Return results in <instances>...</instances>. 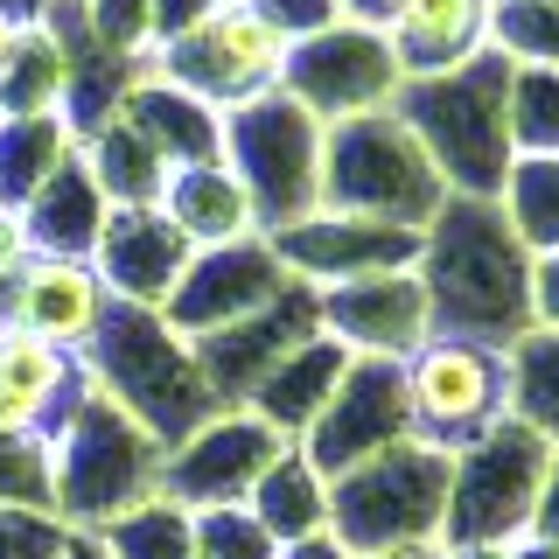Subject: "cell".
<instances>
[{"mask_svg": "<svg viewBox=\"0 0 559 559\" xmlns=\"http://www.w3.org/2000/svg\"><path fill=\"white\" fill-rule=\"evenodd\" d=\"M419 287L433 336H476L511 349L532 329V252L518 245L497 197H448L419 231Z\"/></svg>", "mask_w": 559, "mask_h": 559, "instance_id": "obj_1", "label": "cell"}, {"mask_svg": "<svg viewBox=\"0 0 559 559\" xmlns=\"http://www.w3.org/2000/svg\"><path fill=\"white\" fill-rule=\"evenodd\" d=\"M511 57L503 49H483L462 70H441V78H406L399 84V119L419 133L427 162L441 168V182L454 197H497L503 175L518 162L511 140Z\"/></svg>", "mask_w": 559, "mask_h": 559, "instance_id": "obj_2", "label": "cell"}, {"mask_svg": "<svg viewBox=\"0 0 559 559\" xmlns=\"http://www.w3.org/2000/svg\"><path fill=\"white\" fill-rule=\"evenodd\" d=\"M78 357H84V371H92V392H105L127 419H140L162 448H175L182 433H197L210 413H224L203 384L197 343L175 336L162 308L112 301Z\"/></svg>", "mask_w": 559, "mask_h": 559, "instance_id": "obj_3", "label": "cell"}, {"mask_svg": "<svg viewBox=\"0 0 559 559\" xmlns=\"http://www.w3.org/2000/svg\"><path fill=\"white\" fill-rule=\"evenodd\" d=\"M448 197L454 189L441 182V168L427 162L419 133L399 119V105L322 127V210L399 224V231H427L433 210Z\"/></svg>", "mask_w": 559, "mask_h": 559, "instance_id": "obj_4", "label": "cell"}, {"mask_svg": "<svg viewBox=\"0 0 559 559\" xmlns=\"http://www.w3.org/2000/svg\"><path fill=\"white\" fill-rule=\"evenodd\" d=\"M162 441L140 419H127L105 392H84V406L63 419L49 441V483H57V518L70 532H98L119 511L147 503L162 489Z\"/></svg>", "mask_w": 559, "mask_h": 559, "instance_id": "obj_5", "label": "cell"}, {"mask_svg": "<svg viewBox=\"0 0 559 559\" xmlns=\"http://www.w3.org/2000/svg\"><path fill=\"white\" fill-rule=\"evenodd\" d=\"M448 462L419 441L378 448L371 462L329 476V532L357 559L406 552V546H441L448 524Z\"/></svg>", "mask_w": 559, "mask_h": 559, "instance_id": "obj_6", "label": "cell"}, {"mask_svg": "<svg viewBox=\"0 0 559 559\" xmlns=\"http://www.w3.org/2000/svg\"><path fill=\"white\" fill-rule=\"evenodd\" d=\"M224 168L245 182L259 231H287L322 210V119L287 92H259L224 112Z\"/></svg>", "mask_w": 559, "mask_h": 559, "instance_id": "obj_7", "label": "cell"}, {"mask_svg": "<svg viewBox=\"0 0 559 559\" xmlns=\"http://www.w3.org/2000/svg\"><path fill=\"white\" fill-rule=\"evenodd\" d=\"M552 441L524 419H497L476 448L448 462V524L441 546H518L538 518V489L552 468Z\"/></svg>", "mask_w": 559, "mask_h": 559, "instance_id": "obj_8", "label": "cell"}, {"mask_svg": "<svg viewBox=\"0 0 559 559\" xmlns=\"http://www.w3.org/2000/svg\"><path fill=\"white\" fill-rule=\"evenodd\" d=\"M399 371H406L413 441L433 448V454H462L497 419H511V349H497V343L427 336Z\"/></svg>", "mask_w": 559, "mask_h": 559, "instance_id": "obj_9", "label": "cell"}, {"mask_svg": "<svg viewBox=\"0 0 559 559\" xmlns=\"http://www.w3.org/2000/svg\"><path fill=\"white\" fill-rule=\"evenodd\" d=\"M168 84L197 92L203 105L231 112V105L280 92V70H287V35H280L252 0H217L197 28H182L175 43H162L147 57Z\"/></svg>", "mask_w": 559, "mask_h": 559, "instance_id": "obj_10", "label": "cell"}, {"mask_svg": "<svg viewBox=\"0 0 559 559\" xmlns=\"http://www.w3.org/2000/svg\"><path fill=\"white\" fill-rule=\"evenodd\" d=\"M399 84H406V70L392 57V35L371 22H336L308 35V43L287 49V70H280V92L308 105L322 127L357 119V112H384L399 98Z\"/></svg>", "mask_w": 559, "mask_h": 559, "instance_id": "obj_11", "label": "cell"}, {"mask_svg": "<svg viewBox=\"0 0 559 559\" xmlns=\"http://www.w3.org/2000/svg\"><path fill=\"white\" fill-rule=\"evenodd\" d=\"M294 441L280 427H266L252 406H224L210 413L197 433H182L162 454V489L189 511H210V503H245L259 489V476L287 454Z\"/></svg>", "mask_w": 559, "mask_h": 559, "instance_id": "obj_12", "label": "cell"}, {"mask_svg": "<svg viewBox=\"0 0 559 559\" xmlns=\"http://www.w3.org/2000/svg\"><path fill=\"white\" fill-rule=\"evenodd\" d=\"M413 441V419H406V371L392 357H357L336 384V399L322 406V419L301 433V448L322 476H343V468L371 462L378 448Z\"/></svg>", "mask_w": 559, "mask_h": 559, "instance_id": "obj_13", "label": "cell"}, {"mask_svg": "<svg viewBox=\"0 0 559 559\" xmlns=\"http://www.w3.org/2000/svg\"><path fill=\"white\" fill-rule=\"evenodd\" d=\"M287 280L294 273L280 266V252H273L266 231H259V238H231V245H203V252L189 259V273L175 280V294H168L162 314H168L175 336L203 343V336H217V329L245 322V314H259Z\"/></svg>", "mask_w": 559, "mask_h": 559, "instance_id": "obj_14", "label": "cell"}, {"mask_svg": "<svg viewBox=\"0 0 559 559\" xmlns=\"http://www.w3.org/2000/svg\"><path fill=\"white\" fill-rule=\"evenodd\" d=\"M314 308H322V336H336L349 357L406 364L413 349L433 336V301H427V287H419V266L314 287Z\"/></svg>", "mask_w": 559, "mask_h": 559, "instance_id": "obj_15", "label": "cell"}, {"mask_svg": "<svg viewBox=\"0 0 559 559\" xmlns=\"http://www.w3.org/2000/svg\"><path fill=\"white\" fill-rule=\"evenodd\" d=\"M308 336H322V308H314V287L308 280H287L259 314L217 329V336L197 343V364H203V384L217 406H252V392L266 384V371L287 349H301Z\"/></svg>", "mask_w": 559, "mask_h": 559, "instance_id": "obj_16", "label": "cell"}, {"mask_svg": "<svg viewBox=\"0 0 559 559\" xmlns=\"http://www.w3.org/2000/svg\"><path fill=\"white\" fill-rule=\"evenodd\" d=\"M280 266L308 287H336V280H364V273H392V266H419V231L399 224H371V217H343V210H314V217L266 231Z\"/></svg>", "mask_w": 559, "mask_h": 559, "instance_id": "obj_17", "label": "cell"}, {"mask_svg": "<svg viewBox=\"0 0 559 559\" xmlns=\"http://www.w3.org/2000/svg\"><path fill=\"white\" fill-rule=\"evenodd\" d=\"M84 392H92V371L78 349L0 322V433L57 441L63 419L84 406Z\"/></svg>", "mask_w": 559, "mask_h": 559, "instance_id": "obj_18", "label": "cell"}, {"mask_svg": "<svg viewBox=\"0 0 559 559\" xmlns=\"http://www.w3.org/2000/svg\"><path fill=\"white\" fill-rule=\"evenodd\" d=\"M189 259H197V245L168 224L162 203L112 210L98 245H92V266L105 280V294H112V301H133V308H168V294H175V280L189 273Z\"/></svg>", "mask_w": 559, "mask_h": 559, "instance_id": "obj_19", "label": "cell"}, {"mask_svg": "<svg viewBox=\"0 0 559 559\" xmlns=\"http://www.w3.org/2000/svg\"><path fill=\"white\" fill-rule=\"evenodd\" d=\"M105 308H112V294H105V280H98L92 259H49V252H35L28 266L0 287V322L28 329V336H49V343H63V349L92 343V329L105 322Z\"/></svg>", "mask_w": 559, "mask_h": 559, "instance_id": "obj_20", "label": "cell"}, {"mask_svg": "<svg viewBox=\"0 0 559 559\" xmlns=\"http://www.w3.org/2000/svg\"><path fill=\"white\" fill-rule=\"evenodd\" d=\"M489 22H497V0H399L384 35H392V57L406 78H441V70L483 57Z\"/></svg>", "mask_w": 559, "mask_h": 559, "instance_id": "obj_21", "label": "cell"}, {"mask_svg": "<svg viewBox=\"0 0 559 559\" xmlns=\"http://www.w3.org/2000/svg\"><path fill=\"white\" fill-rule=\"evenodd\" d=\"M119 112L154 140V154H162L168 168L224 162V112H217V105H203L197 92H182V84H168L154 63L133 78V92H127Z\"/></svg>", "mask_w": 559, "mask_h": 559, "instance_id": "obj_22", "label": "cell"}, {"mask_svg": "<svg viewBox=\"0 0 559 559\" xmlns=\"http://www.w3.org/2000/svg\"><path fill=\"white\" fill-rule=\"evenodd\" d=\"M105 217H112V197L92 182V168H84V154H70V162L49 175L43 189L22 203V224H28V245L49 259H92V245L105 231Z\"/></svg>", "mask_w": 559, "mask_h": 559, "instance_id": "obj_23", "label": "cell"}, {"mask_svg": "<svg viewBox=\"0 0 559 559\" xmlns=\"http://www.w3.org/2000/svg\"><path fill=\"white\" fill-rule=\"evenodd\" d=\"M349 364H357V357H349L336 336H308L301 349H287V357L266 371V384L252 392V413L266 419V427H280L287 441H301L314 419H322V406L336 399V384H343Z\"/></svg>", "mask_w": 559, "mask_h": 559, "instance_id": "obj_24", "label": "cell"}, {"mask_svg": "<svg viewBox=\"0 0 559 559\" xmlns=\"http://www.w3.org/2000/svg\"><path fill=\"white\" fill-rule=\"evenodd\" d=\"M162 210H168V224L197 245V252H203V245H231V238H259L252 197H245V182L224 162L175 168L168 189H162Z\"/></svg>", "mask_w": 559, "mask_h": 559, "instance_id": "obj_25", "label": "cell"}, {"mask_svg": "<svg viewBox=\"0 0 559 559\" xmlns=\"http://www.w3.org/2000/svg\"><path fill=\"white\" fill-rule=\"evenodd\" d=\"M78 154H84V168H92V182L112 197V210H127V203H162V189H168V162L154 154V140L133 127L127 112H112L105 127H92L78 140Z\"/></svg>", "mask_w": 559, "mask_h": 559, "instance_id": "obj_26", "label": "cell"}, {"mask_svg": "<svg viewBox=\"0 0 559 559\" xmlns=\"http://www.w3.org/2000/svg\"><path fill=\"white\" fill-rule=\"evenodd\" d=\"M245 503H252V518L266 524L280 546L329 532V476L308 462L301 448H287V454H280V462L266 468V476H259V489H252Z\"/></svg>", "mask_w": 559, "mask_h": 559, "instance_id": "obj_27", "label": "cell"}, {"mask_svg": "<svg viewBox=\"0 0 559 559\" xmlns=\"http://www.w3.org/2000/svg\"><path fill=\"white\" fill-rule=\"evenodd\" d=\"M78 154V133L63 127V112H35V119H0V203L22 210L35 189Z\"/></svg>", "mask_w": 559, "mask_h": 559, "instance_id": "obj_28", "label": "cell"}, {"mask_svg": "<svg viewBox=\"0 0 559 559\" xmlns=\"http://www.w3.org/2000/svg\"><path fill=\"white\" fill-rule=\"evenodd\" d=\"M98 546L112 559H197V518L168 489H154L147 503H133L112 524H98Z\"/></svg>", "mask_w": 559, "mask_h": 559, "instance_id": "obj_29", "label": "cell"}, {"mask_svg": "<svg viewBox=\"0 0 559 559\" xmlns=\"http://www.w3.org/2000/svg\"><path fill=\"white\" fill-rule=\"evenodd\" d=\"M497 210L511 217L524 252H552L559 245V154H518L497 189Z\"/></svg>", "mask_w": 559, "mask_h": 559, "instance_id": "obj_30", "label": "cell"}, {"mask_svg": "<svg viewBox=\"0 0 559 559\" xmlns=\"http://www.w3.org/2000/svg\"><path fill=\"white\" fill-rule=\"evenodd\" d=\"M511 419L559 448V329H524L511 343Z\"/></svg>", "mask_w": 559, "mask_h": 559, "instance_id": "obj_31", "label": "cell"}, {"mask_svg": "<svg viewBox=\"0 0 559 559\" xmlns=\"http://www.w3.org/2000/svg\"><path fill=\"white\" fill-rule=\"evenodd\" d=\"M0 112L8 119H35V112H63V49L57 35L35 22L14 49V63L0 70Z\"/></svg>", "mask_w": 559, "mask_h": 559, "instance_id": "obj_32", "label": "cell"}, {"mask_svg": "<svg viewBox=\"0 0 559 559\" xmlns=\"http://www.w3.org/2000/svg\"><path fill=\"white\" fill-rule=\"evenodd\" d=\"M511 140L518 154H559V63L511 70Z\"/></svg>", "mask_w": 559, "mask_h": 559, "instance_id": "obj_33", "label": "cell"}, {"mask_svg": "<svg viewBox=\"0 0 559 559\" xmlns=\"http://www.w3.org/2000/svg\"><path fill=\"white\" fill-rule=\"evenodd\" d=\"M489 49L511 63H559V0H497Z\"/></svg>", "mask_w": 559, "mask_h": 559, "instance_id": "obj_34", "label": "cell"}, {"mask_svg": "<svg viewBox=\"0 0 559 559\" xmlns=\"http://www.w3.org/2000/svg\"><path fill=\"white\" fill-rule=\"evenodd\" d=\"M197 518V559H280V538L252 518V503H210Z\"/></svg>", "mask_w": 559, "mask_h": 559, "instance_id": "obj_35", "label": "cell"}, {"mask_svg": "<svg viewBox=\"0 0 559 559\" xmlns=\"http://www.w3.org/2000/svg\"><path fill=\"white\" fill-rule=\"evenodd\" d=\"M0 503H8V511H57L49 441H35V433H0Z\"/></svg>", "mask_w": 559, "mask_h": 559, "instance_id": "obj_36", "label": "cell"}, {"mask_svg": "<svg viewBox=\"0 0 559 559\" xmlns=\"http://www.w3.org/2000/svg\"><path fill=\"white\" fill-rule=\"evenodd\" d=\"M78 8H84V28H92L112 57H127V63L154 57V8L147 0H78Z\"/></svg>", "mask_w": 559, "mask_h": 559, "instance_id": "obj_37", "label": "cell"}, {"mask_svg": "<svg viewBox=\"0 0 559 559\" xmlns=\"http://www.w3.org/2000/svg\"><path fill=\"white\" fill-rule=\"evenodd\" d=\"M70 546V524L57 511H8L0 503V559H57Z\"/></svg>", "mask_w": 559, "mask_h": 559, "instance_id": "obj_38", "label": "cell"}, {"mask_svg": "<svg viewBox=\"0 0 559 559\" xmlns=\"http://www.w3.org/2000/svg\"><path fill=\"white\" fill-rule=\"evenodd\" d=\"M259 14H266V22L287 35V49L294 43H308V35H322V28H336L343 22V8L336 0H252Z\"/></svg>", "mask_w": 559, "mask_h": 559, "instance_id": "obj_39", "label": "cell"}, {"mask_svg": "<svg viewBox=\"0 0 559 559\" xmlns=\"http://www.w3.org/2000/svg\"><path fill=\"white\" fill-rule=\"evenodd\" d=\"M532 329H559V245L532 252Z\"/></svg>", "mask_w": 559, "mask_h": 559, "instance_id": "obj_40", "label": "cell"}, {"mask_svg": "<svg viewBox=\"0 0 559 559\" xmlns=\"http://www.w3.org/2000/svg\"><path fill=\"white\" fill-rule=\"evenodd\" d=\"M35 259V245H28V224H22V210H8L0 203V287H8L14 273H22Z\"/></svg>", "mask_w": 559, "mask_h": 559, "instance_id": "obj_41", "label": "cell"}, {"mask_svg": "<svg viewBox=\"0 0 559 559\" xmlns=\"http://www.w3.org/2000/svg\"><path fill=\"white\" fill-rule=\"evenodd\" d=\"M147 8H154V49H162V43H175L182 28H197L203 14L217 8V0H147Z\"/></svg>", "mask_w": 559, "mask_h": 559, "instance_id": "obj_42", "label": "cell"}, {"mask_svg": "<svg viewBox=\"0 0 559 559\" xmlns=\"http://www.w3.org/2000/svg\"><path fill=\"white\" fill-rule=\"evenodd\" d=\"M532 532L559 546V454H552V468H546V489H538V518H532Z\"/></svg>", "mask_w": 559, "mask_h": 559, "instance_id": "obj_43", "label": "cell"}, {"mask_svg": "<svg viewBox=\"0 0 559 559\" xmlns=\"http://www.w3.org/2000/svg\"><path fill=\"white\" fill-rule=\"evenodd\" d=\"M280 559H357V552H349L336 532H314V538H294V546H280Z\"/></svg>", "mask_w": 559, "mask_h": 559, "instance_id": "obj_44", "label": "cell"}, {"mask_svg": "<svg viewBox=\"0 0 559 559\" xmlns=\"http://www.w3.org/2000/svg\"><path fill=\"white\" fill-rule=\"evenodd\" d=\"M343 8V22H371V28H384L399 14V0H336Z\"/></svg>", "mask_w": 559, "mask_h": 559, "instance_id": "obj_45", "label": "cell"}, {"mask_svg": "<svg viewBox=\"0 0 559 559\" xmlns=\"http://www.w3.org/2000/svg\"><path fill=\"white\" fill-rule=\"evenodd\" d=\"M0 14H8V22H22V28H35L49 14V0H0Z\"/></svg>", "mask_w": 559, "mask_h": 559, "instance_id": "obj_46", "label": "cell"}, {"mask_svg": "<svg viewBox=\"0 0 559 559\" xmlns=\"http://www.w3.org/2000/svg\"><path fill=\"white\" fill-rule=\"evenodd\" d=\"M57 559H112V552L98 546V532H70V546H63Z\"/></svg>", "mask_w": 559, "mask_h": 559, "instance_id": "obj_47", "label": "cell"}, {"mask_svg": "<svg viewBox=\"0 0 559 559\" xmlns=\"http://www.w3.org/2000/svg\"><path fill=\"white\" fill-rule=\"evenodd\" d=\"M511 559H559V546H552V538H538V532H524L518 546H511Z\"/></svg>", "mask_w": 559, "mask_h": 559, "instance_id": "obj_48", "label": "cell"}, {"mask_svg": "<svg viewBox=\"0 0 559 559\" xmlns=\"http://www.w3.org/2000/svg\"><path fill=\"white\" fill-rule=\"evenodd\" d=\"M22 35H28L22 22H8V14H0V70L14 63V49H22Z\"/></svg>", "mask_w": 559, "mask_h": 559, "instance_id": "obj_49", "label": "cell"}, {"mask_svg": "<svg viewBox=\"0 0 559 559\" xmlns=\"http://www.w3.org/2000/svg\"><path fill=\"white\" fill-rule=\"evenodd\" d=\"M448 559H511V546H448Z\"/></svg>", "mask_w": 559, "mask_h": 559, "instance_id": "obj_50", "label": "cell"}, {"mask_svg": "<svg viewBox=\"0 0 559 559\" xmlns=\"http://www.w3.org/2000/svg\"><path fill=\"white\" fill-rule=\"evenodd\" d=\"M378 559H448V546H406V552H378Z\"/></svg>", "mask_w": 559, "mask_h": 559, "instance_id": "obj_51", "label": "cell"}, {"mask_svg": "<svg viewBox=\"0 0 559 559\" xmlns=\"http://www.w3.org/2000/svg\"><path fill=\"white\" fill-rule=\"evenodd\" d=\"M0 119H8V112H0Z\"/></svg>", "mask_w": 559, "mask_h": 559, "instance_id": "obj_52", "label": "cell"}]
</instances>
